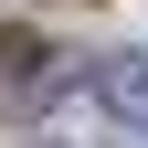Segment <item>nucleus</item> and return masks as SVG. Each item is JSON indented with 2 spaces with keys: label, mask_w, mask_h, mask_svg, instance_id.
I'll return each mask as SVG.
<instances>
[{
  "label": "nucleus",
  "mask_w": 148,
  "mask_h": 148,
  "mask_svg": "<svg viewBox=\"0 0 148 148\" xmlns=\"http://www.w3.org/2000/svg\"><path fill=\"white\" fill-rule=\"evenodd\" d=\"M95 95L116 106L127 127H148V53H106V64H95Z\"/></svg>",
  "instance_id": "f257e3e1"
}]
</instances>
